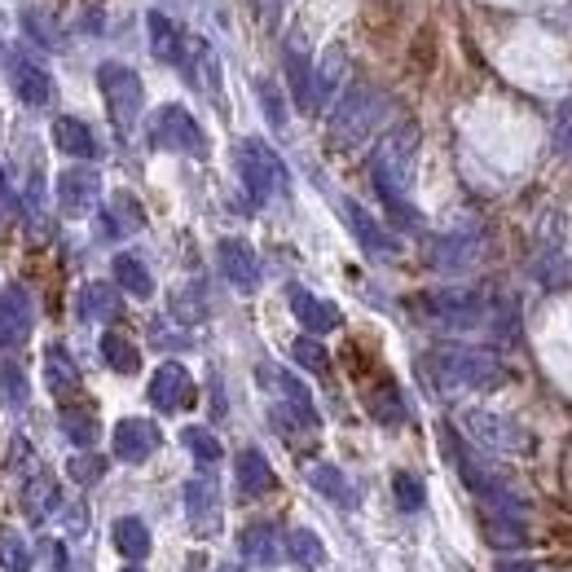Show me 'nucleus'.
I'll use <instances>...</instances> for the list:
<instances>
[{
    "label": "nucleus",
    "mask_w": 572,
    "mask_h": 572,
    "mask_svg": "<svg viewBox=\"0 0 572 572\" xmlns=\"http://www.w3.org/2000/svg\"><path fill=\"white\" fill-rule=\"evenodd\" d=\"M440 366L454 383H498V361H489L484 352H440Z\"/></svg>",
    "instance_id": "obj_2"
},
{
    "label": "nucleus",
    "mask_w": 572,
    "mask_h": 572,
    "mask_svg": "<svg viewBox=\"0 0 572 572\" xmlns=\"http://www.w3.org/2000/svg\"><path fill=\"white\" fill-rule=\"evenodd\" d=\"M106 357H110V366H115V370H137V352H132L124 339H115V335L106 339Z\"/></svg>",
    "instance_id": "obj_20"
},
{
    "label": "nucleus",
    "mask_w": 572,
    "mask_h": 572,
    "mask_svg": "<svg viewBox=\"0 0 572 572\" xmlns=\"http://www.w3.org/2000/svg\"><path fill=\"white\" fill-rule=\"evenodd\" d=\"M313 484H317V493H322V498L339 502V506L357 502V493L348 489V480H344V471H339V467H313Z\"/></svg>",
    "instance_id": "obj_11"
},
{
    "label": "nucleus",
    "mask_w": 572,
    "mask_h": 572,
    "mask_svg": "<svg viewBox=\"0 0 572 572\" xmlns=\"http://www.w3.org/2000/svg\"><path fill=\"white\" fill-rule=\"evenodd\" d=\"M185 511H190L194 524L212 520V515H216V489H212V480H190V489H185Z\"/></svg>",
    "instance_id": "obj_13"
},
{
    "label": "nucleus",
    "mask_w": 572,
    "mask_h": 572,
    "mask_svg": "<svg viewBox=\"0 0 572 572\" xmlns=\"http://www.w3.org/2000/svg\"><path fill=\"white\" fill-rule=\"evenodd\" d=\"M150 401L159 405V410H172V405L190 401V379H185V370H181V366H163L159 374H154Z\"/></svg>",
    "instance_id": "obj_6"
},
{
    "label": "nucleus",
    "mask_w": 572,
    "mask_h": 572,
    "mask_svg": "<svg viewBox=\"0 0 572 572\" xmlns=\"http://www.w3.org/2000/svg\"><path fill=\"white\" fill-rule=\"evenodd\" d=\"M216 572H242V568H238V564H220Z\"/></svg>",
    "instance_id": "obj_26"
},
{
    "label": "nucleus",
    "mask_w": 572,
    "mask_h": 572,
    "mask_svg": "<svg viewBox=\"0 0 572 572\" xmlns=\"http://www.w3.org/2000/svg\"><path fill=\"white\" fill-rule=\"evenodd\" d=\"M238 550L247 555V564L273 568L282 559V537H278V528H273V524H251V528H242Z\"/></svg>",
    "instance_id": "obj_3"
},
{
    "label": "nucleus",
    "mask_w": 572,
    "mask_h": 572,
    "mask_svg": "<svg viewBox=\"0 0 572 572\" xmlns=\"http://www.w3.org/2000/svg\"><path fill=\"white\" fill-rule=\"evenodd\" d=\"M185 445H190V454H194V458H203V462H212V458L220 454L216 436H212V432H203V427H190V432H185Z\"/></svg>",
    "instance_id": "obj_18"
},
{
    "label": "nucleus",
    "mask_w": 572,
    "mask_h": 572,
    "mask_svg": "<svg viewBox=\"0 0 572 572\" xmlns=\"http://www.w3.org/2000/svg\"><path fill=\"white\" fill-rule=\"evenodd\" d=\"M62 146H66V150H75V154H93V141H88L75 124H62Z\"/></svg>",
    "instance_id": "obj_21"
},
{
    "label": "nucleus",
    "mask_w": 572,
    "mask_h": 572,
    "mask_svg": "<svg viewBox=\"0 0 572 572\" xmlns=\"http://www.w3.org/2000/svg\"><path fill=\"white\" fill-rule=\"evenodd\" d=\"M0 568L5 572H31V550L22 542V533L0 528Z\"/></svg>",
    "instance_id": "obj_12"
},
{
    "label": "nucleus",
    "mask_w": 572,
    "mask_h": 572,
    "mask_svg": "<svg viewBox=\"0 0 572 572\" xmlns=\"http://www.w3.org/2000/svg\"><path fill=\"white\" fill-rule=\"evenodd\" d=\"M93 194V176H71V181H66V198H71V207H80V198H88Z\"/></svg>",
    "instance_id": "obj_23"
},
{
    "label": "nucleus",
    "mask_w": 572,
    "mask_h": 572,
    "mask_svg": "<svg viewBox=\"0 0 572 572\" xmlns=\"http://www.w3.org/2000/svg\"><path fill=\"white\" fill-rule=\"evenodd\" d=\"M58 506V489H53V480H36L27 489V515L31 520H44V515Z\"/></svg>",
    "instance_id": "obj_15"
},
{
    "label": "nucleus",
    "mask_w": 572,
    "mask_h": 572,
    "mask_svg": "<svg viewBox=\"0 0 572 572\" xmlns=\"http://www.w3.org/2000/svg\"><path fill=\"white\" fill-rule=\"evenodd\" d=\"M71 471H75V480H97V476H102V462H93V458H75V462H71Z\"/></svg>",
    "instance_id": "obj_24"
},
{
    "label": "nucleus",
    "mask_w": 572,
    "mask_h": 572,
    "mask_svg": "<svg viewBox=\"0 0 572 572\" xmlns=\"http://www.w3.org/2000/svg\"><path fill=\"white\" fill-rule=\"evenodd\" d=\"M291 300H295V313H300V317H304V322H308V326H313V330H330V326H335V322H339V317H335V313H330V308H326V304L308 300V295H304V291H291Z\"/></svg>",
    "instance_id": "obj_14"
},
{
    "label": "nucleus",
    "mask_w": 572,
    "mask_h": 572,
    "mask_svg": "<svg viewBox=\"0 0 572 572\" xmlns=\"http://www.w3.org/2000/svg\"><path fill=\"white\" fill-rule=\"evenodd\" d=\"M295 357L304 361V366H313V370H322L326 366V357H322V348L313 344V339H300V344H295Z\"/></svg>",
    "instance_id": "obj_22"
},
{
    "label": "nucleus",
    "mask_w": 572,
    "mask_h": 572,
    "mask_svg": "<svg viewBox=\"0 0 572 572\" xmlns=\"http://www.w3.org/2000/svg\"><path fill=\"white\" fill-rule=\"evenodd\" d=\"M392 489H396V502H401V511H418V506H423V480L410 476V471H401V476L392 480Z\"/></svg>",
    "instance_id": "obj_16"
},
{
    "label": "nucleus",
    "mask_w": 572,
    "mask_h": 572,
    "mask_svg": "<svg viewBox=\"0 0 572 572\" xmlns=\"http://www.w3.org/2000/svg\"><path fill=\"white\" fill-rule=\"evenodd\" d=\"M467 427L476 432V440H484L489 449H502V454H528V449H533V436H528L520 423H511V418L467 414Z\"/></svg>",
    "instance_id": "obj_1"
},
{
    "label": "nucleus",
    "mask_w": 572,
    "mask_h": 572,
    "mask_svg": "<svg viewBox=\"0 0 572 572\" xmlns=\"http://www.w3.org/2000/svg\"><path fill=\"white\" fill-rule=\"evenodd\" d=\"M159 445V432H154L150 423H141V418H128V423L115 427V449L124 462H141L150 458V449Z\"/></svg>",
    "instance_id": "obj_4"
},
{
    "label": "nucleus",
    "mask_w": 572,
    "mask_h": 572,
    "mask_svg": "<svg viewBox=\"0 0 572 572\" xmlns=\"http://www.w3.org/2000/svg\"><path fill=\"white\" fill-rule=\"evenodd\" d=\"M348 220H352V225H357V234H361V242H366V247H374V251L383 247L379 229H374V220H370L366 212H361V207H352V203H348Z\"/></svg>",
    "instance_id": "obj_19"
},
{
    "label": "nucleus",
    "mask_w": 572,
    "mask_h": 572,
    "mask_svg": "<svg viewBox=\"0 0 572 572\" xmlns=\"http://www.w3.org/2000/svg\"><path fill=\"white\" fill-rule=\"evenodd\" d=\"M498 572H533V564H524V559H502Z\"/></svg>",
    "instance_id": "obj_25"
},
{
    "label": "nucleus",
    "mask_w": 572,
    "mask_h": 572,
    "mask_svg": "<svg viewBox=\"0 0 572 572\" xmlns=\"http://www.w3.org/2000/svg\"><path fill=\"white\" fill-rule=\"evenodd\" d=\"M238 484H242V493H247V498H256V493H269L273 489V471H269V462H264L256 449H242V454H238Z\"/></svg>",
    "instance_id": "obj_7"
},
{
    "label": "nucleus",
    "mask_w": 572,
    "mask_h": 572,
    "mask_svg": "<svg viewBox=\"0 0 572 572\" xmlns=\"http://www.w3.org/2000/svg\"><path fill=\"white\" fill-rule=\"evenodd\" d=\"M115 550L128 559V564H141L150 555V528L137 520V515H124L115 520Z\"/></svg>",
    "instance_id": "obj_5"
},
{
    "label": "nucleus",
    "mask_w": 572,
    "mask_h": 572,
    "mask_svg": "<svg viewBox=\"0 0 572 572\" xmlns=\"http://www.w3.org/2000/svg\"><path fill=\"white\" fill-rule=\"evenodd\" d=\"M115 273H119V282H124L132 295H150V278H146V269H141L137 260H128V256H124V260L115 264Z\"/></svg>",
    "instance_id": "obj_17"
},
{
    "label": "nucleus",
    "mask_w": 572,
    "mask_h": 572,
    "mask_svg": "<svg viewBox=\"0 0 572 572\" xmlns=\"http://www.w3.org/2000/svg\"><path fill=\"white\" fill-rule=\"evenodd\" d=\"M220 264H225V273L238 286H256V260H251V251L242 242H225L220 247Z\"/></svg>",
    "instance_id": "obj_10"
},
{
    "label": "nucleus",
    "mask_w": 572,
    "mask_h": 572,
    "mask_svg": "<svg viewBox=\"0 0 572 572\" xmlns=\"http://www.w3.org/2000/svg\"><path fill=\"white\" fill-rule=\"evenodd\" d=\"M484 537H489L493 546H502V550H520L524 546V524H520V515L515 511H493L489 520H484Z\"/></svg>",
    "instance_id": "obj_9"
},
{
    "label": "nucleus",
    "mask_w": 572,
    "mask_h": 572,
    "mask_svg": "<svg viewBox=\"0 0 572 572\" xmlns=\"http://www.w3.org/2000/svg\"><path fill=\"white\" fill-rule=\"evenodd\" d=\"M286 555H291L300 568H322L326 564V546H322V537H317L313 528H291V533H286Z\"/></svg>",
    "instance_id": "obj_8"
},
{
    "label": "nucleus",
    "mask_w": 572,
    "mask_h": 572,
    "mask_svg": "<svg viewBox=\"0 0 572 572\" xmlns=\"http://www.w3.org/2000/svg\"><path fill=\"white\" fill-rule=\"evenodd\" d=\"M124 572H141V568H137V564H132V568H124Z\"/></svg>",
    "instance_id": "obj_27"
}]
</instances>
